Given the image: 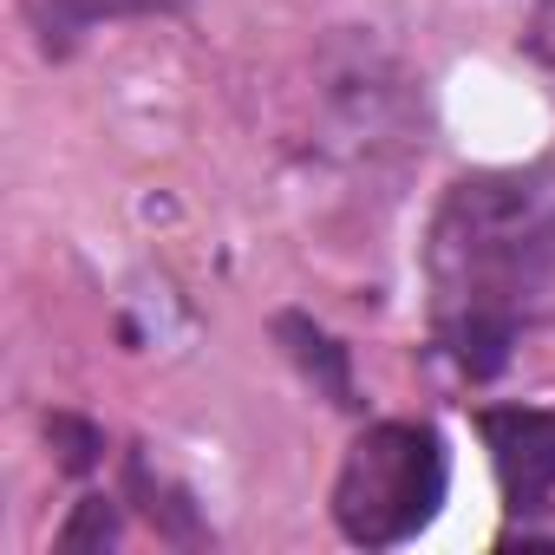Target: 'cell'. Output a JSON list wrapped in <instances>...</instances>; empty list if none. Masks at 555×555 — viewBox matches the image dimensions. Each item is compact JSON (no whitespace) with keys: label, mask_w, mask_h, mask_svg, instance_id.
<instances>
[{"label":"cell","mask_w":555,"mask_h":555,"mask_svg":"<svg viewBox=\"0 0 555 555\" xmlns=\"http://www.w3.org/2000/svg\"><path fill=\"white\" fill-rule=\"evenodd\" d=\"M483 444H490L503 503L516 516H542L555 496V412L496 405V412H483Z\"/></svg>","instance_id":"3"},{"label":"cell","mask_w":555,"mask_h":555,"mask_svg":"<svg viewBox=\"0 0 555 555\" xmlns=\"http://www.w3.org/2000/svg\"><path fill=\"white\" fill-rule=\"evenodd\" d=\"M444 477H451V464H444V438L431 425H412V418L373 425L334 477V522L360 548L412 542L438 516Z\"/></svg>","instance_id":"2"},{"label":"cell","mask_w":555,"mask_h":555,"mask_svg":"<svg viewBox=\"0 0 555 555\" xmlns=\"http://www.w3.org/2000/svg\"><path fill=\"white\" fill-rule=\"evenodd\" d=\"M431 321L457 373H503L535 295L555 268V196L542 177H464L431 222Z\"/></svg>","instance_id":"1"},{"label":"cell","mask_w":555,"mask_h":555,"mask_svg":"<svg viewBox=\"0 0 555 555\" xmlns=\"http://www.w3.org/2000/svg\"><path fill=\"white\" fill-rule=\"evenodd\" d=\"M282 334H295V340H301V360H308V373L321 366V386L334 392V405H353V386H347V360H340V347H334L327 334H314L308 321H282Z\"/></svg>","instance_id":"4"}]
</instances>
